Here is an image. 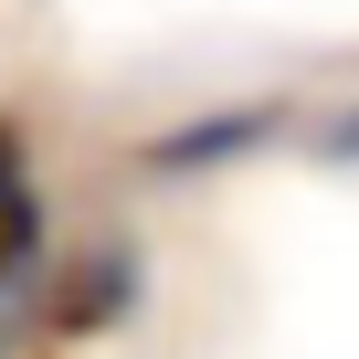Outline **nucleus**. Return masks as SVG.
Masks as SVG:
<instances>
[{
    "label": "nucleus",
    "mask_w": 359,
    "mask_h": 359,
    "mask_svg": "<svg viewBox=\"0 0 359 359\" xmlns=\"http://www.w3.org/2000/svg\"><path fill=\"white\" fill-rule=\"evenodd\" d=\"M137 285H148L137 243H85V254L53 264V285H43V327H53V338H106V327H127Z\"/></svg>",
    "instance_id": "nucleus-1"
},
{
    "label": "nucleus",
    "mask_w": 359,
    "mask_h": 359,
    "mask_svg": "<svg viewBox=\"0 0 359 359\" xmlns=\"http://www.w3.org/2000/svg\"><path fill=\"white\" fill-rule=\"evenodd\" d=\"M43 169H32V137L22 116H0V296H22L43 275Z\"/></svg>",
    "instance_id": "nucleus-2"
},
{
    "label": "nucleus",
    "mask_w": 359,
    "mask_h": 359,
    "mask_svg": "<svg viewBox=\"0 0 359 359\" xmlns=\"http://www.w3.org/2000/svg\"><path fill=\"white\" fill-rule=\"evenodd\" d=\"M317 148H327V158H359V106H338V116L317 127Z\"/></svg>",
    "instance_id": "nucleus-3"
}]
</instances>
